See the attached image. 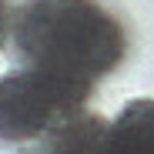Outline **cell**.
<instances>
[{
    "instance_id": "cell-1",
    "label": "cell",
    "mask_w": 154,
    "mask_h": 154,
    "mask_svg": "<svg viewBox=\"0 0 154 154\" xmlns=\"http://www.w3.org/2000/svg\"><path fill=\"white\" fill-rule=\"evenodd\" d=\"M14 50L34 67L87 84L107 74L124 50V34L94 0H30L14 17Z\"/></svg>"
},
{
    "instance_id": "cell-2",
    "label": "cell",
    "mask_w": 154,
    "mask_h": 154,
    "mask_svg": "<svg viewBox=\"0 0 154 154\" xmlns=\"http://www.w3.org/2000/svg\"><path fill=\"white\" fill-rule=\"evenodd\" d=\"M87 84L23 67L0 77V141L23 144L50 127H64L84 104Z\"/></svg>"
},
{
    "instance_id": "cell-3",
    "label": "cell",
    "mask_w": 154,
    "mask_h": 154,
    "mask_svg": "<svg viewBox=\"0 0 154 154\" xmlns=\"http://www.w3.org/2000/svg\"><path fill=\"white\" fill-rule=\"evenodd\" d=\"M7 37V0H0V44Z\"/></svg>"
}]
</instances>
